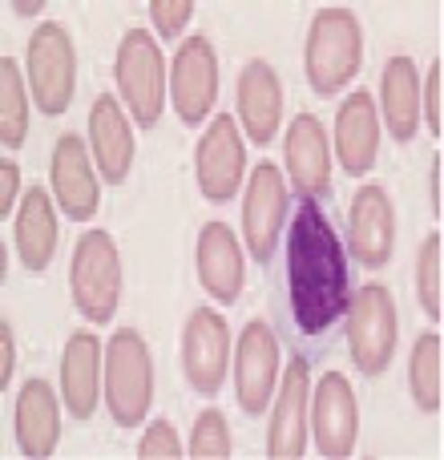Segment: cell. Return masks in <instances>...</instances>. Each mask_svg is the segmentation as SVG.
<instances>
[{
	"mask_svg": "<svg viewBox=\"0 0 444 460\" xmlns=\"http://www.w3.org/2000/svg\"><path fill=\"white\" fill-rule=\"evenodd\" d=\"M271 262V311L283 340L303 359L332 351L356 299L351 254L332 210L315 199L295 202Z\"/></svg>",
	"mask_w": 444,
	"mask_h": 460,
	"instance_id": "1",
	"label": "cell"
},
{
	"mask_svg": "<svg viewBox=\"0 0 444 460\" xmlns=\"http://www.w3.org/2000/svg\"><path fill=\"white\" fill-rule=\"evenodd\" d=\"M303 65H307V85L319 97L340 93L360 73V65H364V29H360V16L351 8H319L311 16Z\"/></svg>",
	"mask_w": 444,
	"mask_h": 460,
	"instance_id": "2",
	"label": "cell"
},
{
	"mask_svg": "<svg viewBox=\"0 0 444 460\" xmlns=\"http://www.w3.org/2000/svg\"><path fill=\"white\" fill-rule=\"evenodd\" d=\"M105 404L118 429H134L154 404V359L134 327L113 332L105 343Z\"/></svg>",
	"mask_w": 444,
	"mask_h": 460,
	"instance_id": "3",
	"label": "cell"
},
{
	"mask_svg": "<svg viewBox=\"0 0 444 460\" xmlns=\"http://www.w3.org/2000/svg\"><path fill=\"white\" fill-rule=\"evenodd\" d=\"M121 254L113 246V238L105 230H85L73 246V262H69V291H73V307L89 319V323L105 327L118 315L121 303Z\"/></svg>",
	"mask_w": 444,
	"mask_h": 460,
	"instance_id": "4",
	"label": "cell"
},
{
	"mask_svg": "<svg viewBox=\"0 0 444 460\" xmlns=\"http://www.w3.org/2000/svg\"><path fill=\"white\" fill-rule=\"evenodd\" d=\"M113 77L126 97V110L142 129H154L166 110V61H162L158 37L146 29H129L118 45V61H113Z\"/></svg>",
	"mask_w": 444,
	"mask_h": 460,
	"instance_id": "5",
	"label": "cell"
},
{
	"mask_svg": "<svg viewBox=\"0 0 444 460\" xmlns=\"http://www.w3.org/2000/svg\"><path fill=\"white\" fill-rule=\"evenodd\" d=\"M343 327H348V343H351V364L364 376H372V380L388 372L400 340V315L388 287L368 283L364 291H356Z\"/></svg>",
	"mask_w": 444,
	"mask_h": 460,
	"instance_id": "6",
	"label": "cell"
},
{
	"mask_svg": "<svg viewBox=\"0 0 444 460\" xmlns=\"http://www.w3.org/2000/svg\"><path fill=\"white\" fill-rule=\"evenodd\" d=\"M29 89L40 113L57 118L73 105V89H77V53H73V37L61 21H45L29 37Z\"/></svg>",
	"mask_w": 444,
	"mask_h": 460,
	"instance_id": "7",
	"label": "cell"
},
{
	"mask_svg": "<svg viewBox=\"0 0 444 460\" xmlns=\"http://www.w3.org/2000/svg\"><path fill=\"white\" fill-rule=\"evenodd\" d=\"M311 412H307V432L319 445V456L343 460L351 456L360 440V404L351 392L348 376L327 372L319 376V388H311Z\"/></svg>",
	"mask_w": 444,
	"mask_h": 460,
	"instance_id": "8",
	"label": "cell"
},
{
	"mask_svg": "<svg viewBox=\"0 0 444 460\" xmlns=\"http://www.w3.org/2000/svg\"><path fill=\"white\" fill-rule=\"evenodd\" d=\"M230 367V327L215 307L191 311L182 327V376L199 396L222 392Z\"/></svg>",
	"mask_w": 444,
	"mask_h": 460,
	"instance_id": "9",
	"label": "cell"
},
{
	"mask_svg": "<svg viewBox=\"0 0 444 460\" xmlns=\"http://www.w3.org/2000/svg\"><path fill=\"white\" fill-rule=\"evenodd\" d=\"M243 170H246V150L238 137V121L230 113L210 121V129L202 134L199 154H194V178L207 202L226 207L243 186Z\"/></svg>",
	"mask_w": 444,
	"mask_h": 460,
	"instance_id": "10",
	"label": "cell"
},
{
	"mask_svg": "<svg viewBox=\"0 0 444 460\" xmlns=\"http://www.w3.org/2000/svg\"><path fill=\"white\" fill-rule=\"evenodd\" d=\"M275 380H279V340L275 327L251 319L238 335V351H235V396L238 408L246 416H262L275 396Z\"/></svg>",
	"mask_w": 444,
	"mask_h": 460,
	"instance_id": "11",
	"label": "cell"
},
{
	"mask_svg": "<svg viewBox=\"0 0 444 460\" xmlns=\"http://www.w3.org/2000/svg\"><path fill=\"white\" fill-rule=\"evenodd\" d=\"M283 223H287L283 170H279L275 162H259L251 182H246V199H243V234H246V251L254 254V262L275 259Z\"/></svg>",
	"mask_w": 444,
	"mask_h": 460,
	"instance_id": "12",
	"label": "cell"
},
{
	"mask_svg": "<svg viewBox=\"0 0 444 460\" xmlns=\"http://www.w3.org/2000/svg\"><path fill=\"white\" fill-rule=\"evenodd\" d=\"M396 246V207L380 182H368L356 190L348 210V251L360 267L380 270L388 267Z\"/></svg>",
	"mask_w": 444,
	"mask_h": 460,
	"instance_id": "13",
	"label": "cell"
},
{
	"mask_svg": "<svg viewBox=\"0 0 444 460\" xmlns=\"http://www.w3.org/2000/svg\"><path fill=\"white\" fill-rule=\"evenodd\" d=\"M218 97V57L207 37H191L178 45L170 65V102L186 126H199Z\"/></svg>",
	"mask_w": 444,
	"mask_h": 460,
	"instance_id": "14",
	"label": "cell"
},
{
	"mask_svg": "<svg viewBox=\"0 0 444 460\" xmlns=\"http://www.w3.org/2000/svg\"><path fill=\"white\" fill-rule=\"evenodd\" d=\"M283 154H287V178H291L295 194L324 202L332 194V142H327V129L315 113H299L287 126Z\"/></svg>",
	"mask_w": 444,
	"mask_h": 460,
	"instance_id": "15",
	"label": "cell"
},
{
	"mask_svg": "<svg viewBox=\"0 0 444 460\" xmlns=\"http://www.w3.org/2000/svg\"><path fill=\"white\" fill-rule=\"evenodd\" d=\"M49 182H53V199L73 223H89L102 207V186H97V170L89 162V150L77 134H61L53 146V162H49Z\"/></svg>",
	"mask_w": 444,
	"mask_h": 460,
	"instance_id": "16",
	"label": "cell"
},
{
	"mask_svg": "<svg viewBox=\"0 0 444 460\" xmlns=\"http://www.w3.org/2000/svg\"><path fill=\"white\" fill-rule=\"evenodd\" d=\"M307 404H311V367L303 356L287 364L283 388L275 396V416L267 429V453L275 460H295L307 448Z\"/></svg>",
	"mask_w": 444,
	"mask_h": 460,
	"instance_id": "17",
	"label": "cell"
},
{
	"mask_svg": "<svg viewBox=\"0 0 444 460\" xmlns=\"http://www.w3.org/2000/svg\"><path fill=\"white\" fill-rule=\"evenodd\" d=\"M238 121L254 146H267L283 121V81L271 61H246L238 73Z\"/></svg>",
	"mask_w": 444,
	"mask_h": 460,
	"instance_id": "18",
	"label": "cell"
},
{
	"mask_svg": "<svg viewBox=\"0 0 444 460\" xmlns=\"http://www.w3.org/2000/svg\"><path fill=\"white\" fill-rule=\"evenodd\" d=\"M105 351L93 332H73L61 351V400L73 420H89L102 400Z\"/></svg>",
	"mask_w": 444,
	"mask_h": 460,
	"instance_id": "19",
	"label": "cell"
},
{
	"mask_svg": "<svg viewBox=\"0 0 444 460\" xmlns=\"http://www.w3.org/2000/svg\"><path fill=\"white\" fill-rule=\"evenodd\" d=\"M89 137H93V162L110 186H121L134 166V129L126 121V110L113 93H97L89 110Z\"/></svg>",
	"mask_w": 444,
	"mask_h": 460,
	"instance_id": "20",
	"label": "cell"
},
{
	"mask_svg": "<svg viewBox=\"0 0 444 460\" xmlns=\"http://www.w3.org/2000/svg\"><path fill=\"white\" fill-rule=\"evenodd\" d=\"M335 154L351 178H364L380 154V118L368 89H356L335 113Z\"/></svg>",
	"mask_w": 444,
	"mask_h": 460,
	"instance_id": "21",
	"label": "cell"
},
{
	"mask_svg": "<svg viewBox=\"0 0 444 460\" xmlns=\"http://www.w3.org/2000/svg\"><path fill=\"white\" fill-rule=\"evenodd\" d=\"M199 283L222 307L243 295V251L226 223H202L199 230Z\"/></svg>",
	"mask_w": 444,
	"mask_h": 460,
	"instance_id": "22",
	"label": "cell"
},
{
	"mask_svg": "<svg viewBox=\"0 0 444 460\" xmlns=\"http://www.w3.org/2000/svg\"><path fill=\"white\" fill-rule=\"evenodd\" d=\"M57 199H49L45 186H29L21 199V210H16V254H21L24 270L29 275H45L49 262L57 254V210H53Z\"/></svg>",
	"mask_w": 444,
	"mask_h": 460,
	"instance_id": "23",
	"label": "cell"
},
{
	"mask_svg": "<svg viewBox=\"0 0 444 460\" xmlns=\"http://www.w3.org/2000/svg\"><path fill=\"white\" fill-rule=\"evenodd\" d=\"M57 440H61L57 392L45 380H24L21 396H16V445H21L24 456L45 460L53 456Z\"/></svg>",
	"mask_w": 444,
	"mask_h": 460,
	"instance_id": "24",
	"label": "cell"
},
{
	"mask_svg": "<svg viewBox=\"0 0 444 460\" xmlns=\"http://www.w3.org/2000/svg\"><path fill=\"white\" fill-rule=\"evenodd\" d=\"M421 73H416L413 57H392L384 65L380 97H384V126H388L392 142H413L421 129Z\"/></svg>",
	"mask_w": 444,
	"mask_h": 460,
	"instance_id": "25",
	"label": "cell"
},
{
	"mask_svg": "<svg viewBox=\"0 0 444 460\" xmlns=\"http://www.w3.org/2000/svg\"><path fill=\"white\" fill-rule=\"evenodd\" d=\"M408 392L421 412H440L444 404V343L440 332H424L408 356Z\"/></svg>",
	"mask_w": 444,
	"mask_h": 460,
	"instance_id": "26",
	"label": "cell"
},
{
	"mask_svg": "<svg viewBox=\"0 0 444 460\" xmlns=\"http://www.w3.org/2000/svg\"><path fill=\"white\" fill-rule=\"evenodd\" d=\"M29 137V89H24L21 65L13 57L0 61V142L21 150Z\"/></svg>",
	"mask_w": 444,
	"mask_h": 460,
	"instance_id": "27",
	"label": "cell"
},
{
	"mask_svg": "<svg viewBox=\"0 0 444 460\" xmlns=\"http://www.w3.org/2000/svg\"><path fill=\"white\" fill-rule=\"evenodd\" d=\"M416 299L432 319L444 315V238L432 230L416 251Z\"/></svg>",
	"mask_w": 444,
	"mask_h": 460,
	"instance_id": "28",
	"label": "cell"
},
{
	"mask_svg": "<svg viewBox=\"0 0 444 460\" xmlns=\"http://www.w3.org/2000/svg\"><path fill=\"white\" fill-rule=\"evenodd\" d=\"M191 456H199V460L230 456V429H226V416H222L218 408H202L199 412L194 432H191Z\"/></svg>",
	"mask_w": 444,
	"mask_h": 460,
	"instance_id": "29",
	"label": "cell"
},
{
	"mask_svg": "<svg viewBox=\"0 0 444 460\" xmlns=\"http://www.w3.org/2000/svg\"><path fill=\"white\" fill-rule=\"evenodd\" d=\"M150 21L158 29V40H174L194 21V0H154Z\"/></svg>",
	"mask_w": 444,
	"mask_h": 460,
	"instance_id": "30",
	"label": "cell"
},
{
	"mask_svg": "<svg viewBox=\"0 0 444 460\" xmlns=\"http://www.w3.org/2000/svg\"><path fill=\"white\" fill-rule=\"evenodd\" d=\"M138 456H146V460H174V456H182V445H178L174 424H170V420L150 424V429H146V437L138 440Z\"/></svg>",
	"mask_w": 444,
	"mask_h": 460,
	"instance_id": "31",
	"label": "cell"
},
{
	"mask_svg": "<svg viewBox=\"0 0 444 460\" xmlns=\"http://www.w3.org/2000/svg\"><path fill=\"white\" fill-rule=\"evenodd\" d=\"M421 118L429 121V134L440 137L444 129V65L440 61L429 69V81L421 89Z\"/></svg>",
	"mask_w": 444,
	"mask_h": 460,
	"instance_id": "32",
	"label": "cell"
},
{
	"mask_svg": "<svg viewBox=\"0 0 444 460\" xmlns=\"http://www.w3.org/2000/svg\"><path fill=\"white\" fill-rule=\"evenodd\" d=\"M16 199H24L21 194V170H16V162H0V215H13Z\"/></svg>",
	"mask_w": 444,
	"mask_h": 460,
	"instance_id": "33",
	"label": "cell"
},
{
	"mask_svg": "<svg viewBox=\"0 0 444 460\" xmlns=\"http://www.w3.org/2000/svg\"><path fill=\"white\" fill-rule=\"evenodd\" d=\"M13 372H16V340H13V323H0V388L13 384Z\"/></svg>",
	"mask_w": 444,
	"mask_h": 460,
	"instance_id": "34",
	"label": "cell"
},
{
	"mask_svg": "<svg viewBox=\"0 0 444 460\" xmlns=\"http://www.w3.org/2000/svg\"><path fill=\"white\" fill-rule=\"evenodd\" d=\"M444 207V194H440V158H432V210L440 215Z\"/></svg>",
	"mask_w": 444,
	"mask_h": 460,
	"instance_id": "35",
	"label": "cell"
},
{
	"mask_svg": "<svg viewBox=\"0 0 444 460\" xmlns=\"http://www.w3.org/2000/svg\"><path fill=\"white\" fill-rule=\"evenodd\" d=\"M13 8H16L21 16H37L40 8H45V0H13Z\"/></svg>",
	"mask_w": 444,
	"mask_h": 460,
	"instance_id": "36",
	"label": "cell"
}]
</instances>
